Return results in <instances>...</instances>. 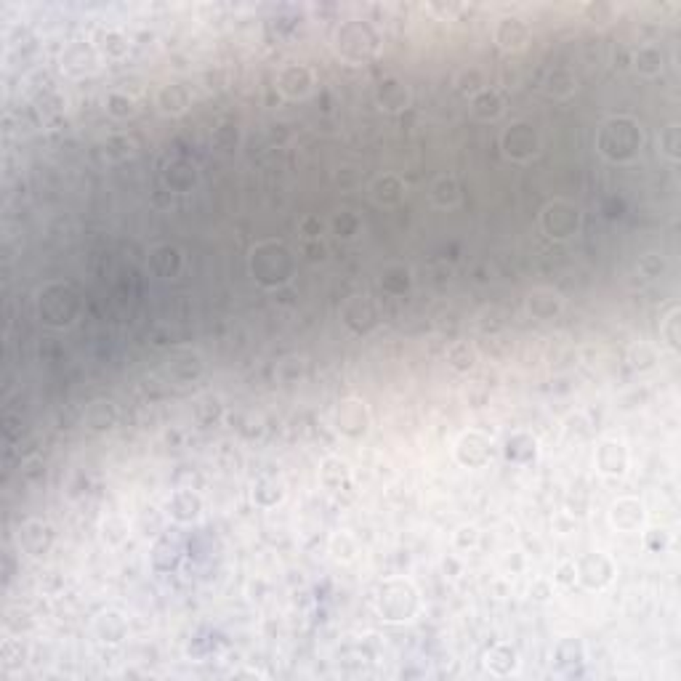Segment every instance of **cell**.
<instances>
[{"instance_id": "cell-1", "label": "cell", "mask_w": 681, "mask_h": 681, "mask_svg": "<svg viewBox=\"0 0 681 681\" xmlns=\"http://www.w3.org/2000/svg\"><path fill=\"white\" fill-rule=\"evenodd\" d=\"M253 272L256 277L266 283V285H274L280 280H285L287 272H290V259L283 248L277 245H264L253 253Z\"/></svg>"}, {"instance_id": "cell-2", "label": "cell", "mask_w": 681, "mask_h": 681, "mask_svg": "<svg viewBox=\"0 0 681 681\" xmlns=\"http://www.w3.org/2000/svg\"><path fill=\"white\" fill-rule=\"evenodd\" d=\"M601 147H604V152L612 154V157H628V154H634V150L638 147L636 126L631 120L610 123L604 136H601Z\"/></svg>"}, {"instance_id": "cell-3", "label": "cell", "mask_w": 681, "mask_h": 681, "mask_svg": "<svg viewBox=\"0 0 681 681\" xmlns=\"http://www.w3.org/2000/svg\"><path fill=\"white\" fill-rule=\"evenodd\" d=\"M381 610L389 620H405L416 612V593L407 583H392L381 596Z\"/></svg>"}, {"instance_id": "cell-4", "label": "cell", "mask_w": 681, "mask_h": 681, "mask_svg": "<svg viewBox=\"0 0 681 681\" xmlns=\"http://www.w3.org/2000/svg\"><path fill=\"white\" fill-rule=\"evenodd\" d=\"M341 45L344 53L352 59H368L375 51V35L370 32V27L365 24H349L341 35Z\"/></svg>"}, {"instance_id": "cell-5", "label": "cell", "mask_w": 681, "mask_h": 681, "mask_svg": "<svg viewBox=\"0 0 681 681\" xmlns=\"http://www.w3.org/2000/svg\"><path fill=\"white\" fill-rule=\"evenodd\" d=\"M543 226H546V232L556 235V237H567L577 226V211L567 202H553L543 216Z\"/></svg>"}, {"instance_id": "cell-6", "label": "cell", "mask_w": 681, "mask_h": 681, "mask_svg": "<svg viewBox=\"0 0 681 681\" xmlns=\"http://www.w3.org/2000/svg\"><path fill=\"white\" fill-rule=\"evenodd\" d=\"M53 307L51 314H45V320L48 322H53V325H62L69 320V314L75 311V301H72V293L67 290V287H51L48 293H45V298L40 301V311Z\"/></svg>"}, {"instance_id": "cell-7", "label": "cell", "mask_w": 681, "mask_h": 681, "mask_svg": "<svg viewBox=\"0 0 681 681\" xmlns=\"http://www.w3.org/2000/svg\"><path fill=\"white\" fill-rule=\"evenodd\" d=\"M365 426H368V410L362 407V402L349 399V402H344V405L338 407V429H341L344 434L357 437V434L365 431Z\"/></svg>"}, {"instance_id": "cell-8", "label": "cell", "mask_w": 681, "mask_h": 681, "mask_svg": "<svg viewBox=\"0 0 681 681\" xmlns=\"http://www.w3.org/2000/svg\"><path fill=\"white\" fill-rule=\"evenodd\" d=\"M610 577H612V564H610V559H604V556H599V553L583 559V564H580V580H583L586 586L599 588V586H604Z\"/></svg>"}, {"instance_id": "cell-9", "label": "cell", "mask_w": 681, "mask_h": 681, "mask_svg": "<svg viewBox=\"0 0 681 681\" xmlns=\"http://www.w3.org/2000/svg\"><path fill=\"white\" fill-rule=\"evenodd\" d=\"M344 320H346V325L352 330L365 333V330L373 328L378 317H375V309L368 298H354L352 304L346 307V311H344Z\"/></svg>"}, {"instance_id": "cell-10", "label": "cell", "mask_w": 681, "mask_h": 681, "mask_svg": "<svg viewBox=\"0 0 681 681\" xmlns=\"http://www.w3.org/2000/svg\"><path fill=\"white\" fill-rule=\"evenodd\" d=\"M487 455H490V442L484 440L479 431L466 434L461 440V444H458V458H461V463L479 466V463L487 461Z\"/></svg>"}, {"instance_id": "cell-11", "label": "cell", "mask_w": 681, "mask_h": 681, "mask_svg": "<svg viewBox=\"0 0 681 681\" xmlns=\"http://www.w3.org/2000/svg\"><path fill=\"white\" fill-rule=\"evenodd\" d=\"M309 86H311V75H309L307 67H290L280 77V88L285 91L287 96H301V93H307Z\"/></svg>"}, {"instance_id": "cell-12", "label": "cell", "mask_w": 681, "mask_h": 681, "mask_svg": "<svg viewBox=\"0 0 681 681\" xmlns=\"http://www.w3.org/2000/svg\"><path fill=\"white\" fill-rule=\"evenodd\" d=\"M527 307L535 317H553L562 309V298L553 290H535L527 298Z\"/></svg>"}, {"instance_id": "cell-13", "label": "cell", "mask_w": 681, "mask_h": 681, "mask_svg": "<svg viewBox=\"0 0 681 681\" xmlns=\"http://www.w3.org/2000/svg\"><path fill=\"white\" fill-rule=\"evenodd\" d=\"M505 147H508V152L522 157V154L532 152V147H535V133L529 131L527 126H516V128H511V131L505 133Z\"/></svg>"}, {"instance_id": "cell-14", "label": "cell", "mask_w": 681, "mask_h": 681, "mask_svg": "<svg viewBox=\"0 0 681 681\" xmlns=\"http://www.w3.org/2000/svg\"><path fill=\"white\" fill-rule=\"evenodd\" d=\"M599 466L604 471H610V474L623 471V466H625V450L620 444H615V442L601 444V450H599Z\"/></svg>"}, {"instance_id": "cell-15", "label": "cell", "mask_w": 681, "mask_h": 681, "mask_svg": "<svg viewBox=\"0 0 681 681\" xmlns=\"http://www.w3.org/2000/svg\"><path fill=\"white\" fill-rule=\"evenodd\" d=\"M615 522H617V527H623V529H634L641 522V505L636 503V501H620L617 503V508H615Z\"/></svg>"}, {"instance_id": "cell-16", "label": "cell", "mask_w": 681, "mask_h": 681, "mask_svg": "<svg viewBox=\"0 0 681 681\" xmlns=\"http://www.w3.org/2000/svg\"><path fill=\"white\" fill-rule=\"evenodd\" d=\"M322 477H325V484H328V487L341 490V484H349V468H346L341 461H328L325 463V468H322Z\"/></svg>"}, {"instance_id": "cell-17", "label": "cell", "mask_w": 681, "mask_h": 681, "mask_svg": "<svg viewBox=\"0 0 681 681\" xmlns=\"http://www.w3.org/2000/svg\"><path fill=\"white\" fill-rule=\"evenodd\" d=\"M487 665L495 671V673H508L514 668V649L511 647H495L490 655H487Z\"/></svg>"}, {"instance_id": "cell-18", "label": "cell", "mask_w": 681, "mask_h": 681, "mask_svg": "<svg viewBox=\"0 0 681 681\" xmlns=\"http://www.w3.org/2000/svg\"><path fill=\"white\" fill-rule=\"evenodd\" d=\"M508 458H514V461H527L529 455L535 453V442H532V437H527V434H516L514 440L508 442Z\"/></svg>"}, {"instance_id": "cell-19", "label": "cell", "mask_w": 681, "mask_h": 681, "mask_svg": "<svg viewBox=\"0 0 681 681\" xmlns=\"http://www.w3.org/2000/svg\"><path fill=\"white\" fill-rule=\"evenodd\" d=\"M474 112L487 120V117H495L498 112H501V99L495 96V93H490V91H482L477 99H474Z\"/></svg>"}, {"instance_id": "cell-20", "label": "cell", "mask_w": 681, "mask_h": 681, "mask_svg": "<svg viewBox=\"0 0 681 681\" xmlns=\"http://www.w3.org/2000/svg\"><path fill=\"white\" fill-rule=\"evenodd\" d=\"M399 195H402V184H399L394 176H386L383 181L375 184V198L381 200V202H386V205H389V202H396Z\"/></svg>"}, {"instance_id": "cell-21", "label": "cell", "mask_w": 681, "mask_h": 681, "mask_svg": "<svg viewBox=\"0 0 681 681\" xmlns=\"http://www.w3.org/2000/svg\"><path fill=\"white\" fill-rule=\"evenodd\" d=\"M174 511H176L178 519H189V516H195L200 511V498L192 495V492H181V495H176V501H174Z\"/></svg>"}, {"instance_id": "cell-22", "label": "cell", "mask_w": 681, "mask_h": 681, "mask_svg": "<svg viewBox=\"0 0 681 681\" xmlns=\"http://www.w3.org/2000/svg\"><path fill=\"white\" fill-rule=\"evenodd\" d=\"M160 101H163V107L165 110H174V112H181L187 107V91L178 88V86H171V88H165L160 93Z\"/></svg>"}, {"instance_id": "cell-23", "label": "cell", "mask_w": 681, "mask_h": 681, "mask_svg": "<svg viewBox=\"0 0 681 681\" xmlns=\"http://www.w3.org/2000/svg\"><path fill=\"white\" fill-rule=\"evenodd\" d=\"M152 264H154V269H157L160 274H171V272H176V266H178L176 250H168V248L157 250V253L152 256Z\"/></svg>"}, {"instance_id": "cell-24", "label": "cell", "mask_w": 681, "mask_h": 681, "mask_svg": "<svg viewBox=\"0 0 681 681\" xmlns=\"http://www.w3.org/2000/svg\"><path fill=\"white\" fill-rule=\"evenodd\" d=\"M556 658H559L562 665H564V662H580V660H583V649H580V644H575V641H564V644H559Z\"/></svg>"}, {"instance_id": "cell-25", "label": "cell", "mask_w": 681, "mask_h": 681, "mask_svg": "<svg viewBox=\"0 0 681 681\" xmlns=\"http://www.w3.org/2000/svg\"><path fill=\"white\" fill-rule=\"evenodd\" d=\"M450 365H453L455 370H468V368H471V354H468V346L458 344V346L450 352Z\"/></svg>"}, {"instance_id": "cell-26", "label": "cell", "mask_w": 681, "mask_h": 681, "mask_svg": "<svg viewBox=\"0 0 681 681\" xmlns=\"http://www.w3.org/2000/svg\"><path fill=\"white\" fill-rule=\"evenodd\" d=\"M455 198H458V187H455V181H442L440 187H437V200H440L442 205L455 202Z\"/></svg>"}, {"instance_id": "cell-27", "label": "cell", "mask_w": 681, "mask_h": 681, "mask_svg": "<svg viewBox=\"0 0 681 681\" xmlns=\"http://www.w3.org/2000/svg\"><path fill=\"white\" fill-rule=\"evenodd\" d=\"M394 96H399V99L405 101V91L399 88L396 83H386V86L381 88V99H383L386 104H392V107H396V104H394Z\"/></svg>"}, {"instance_id": "cell-28", "label": "cell", "mask_w": 681, "mask_h": 681, "mask_svg": "<svg viewBox=\"0 0 681 681\" xmlns=\"http://www.w3.org/2000/svg\"><path fill=\"white\" fill-rule=\"evenodd\" d=\"M668 320H671L668 322V341H671V346H679V311H673Z\"/></svg>"}, {"instance_id": "cell-29", "label": "cell", "mask_w": 681, "mask_h": 681, "mask_svg": "<svg viewBox=\"0 0 681 681\" xmlns=\"http://www.w3.org/2000/svg\"><path fill=\"white\" fill-rule=\"evenodd\" d=\"M272 490H274V484H261V487H259V492H256V498H259V501H261V503H272V501H277V498H280V492H272Z\"/></svg>"}, {"instance_id": "cell-30", "label": "cell", "mask_w": 681, "mask_h": 681, "mask_svg": "<svg viewBox=\"0 0 681 681\" xmlns=\"http://www.w3.org/2000/svg\"><path fill=\"white\" fill-rule=\"evenodd\" d=\"M354 226H357V219H352V216H344V221L335 219V229H338L341 235H346V237L354 232Z\"/></svg>"}, {"instance_id": "cell-31", "label": "cell", "mask_w": 681, "mask_h": 681, "mask_svg": "<svg viewBox=\"0 0 681 681\" xmlns=\"http://www.w3.org/2000/svg\"><path fill=\"white\" fill-rule=\"evenodd\" d=\"M638 62H641V67H644V69H655V64H652V62H658V53H655V51H644V56H641Z\"/></svg>"}, {"instance_id": "cell-32", "label": "cell", "mask_w": 681, "mask_h": 681, "mask_svg": "<svg viewBox=\"0 0 681 681\" xmlns=\"http://www.w3.org/2000/svg\"><path fill=\"white\" fill-rule=\"evenodd\" d=\"M126 99H120V96H112V112H117V115H123L126 112Z\"/></svg>"}, {"instance_id": "cell-33", "label": "cell", "mask_w": 681, "mask_h": 681, "mask_svg": "<svg viewBox=\"0 0 681 681\" xmlns=\"http://www.w3.org/2000/svg\"><path fill=\"white\" fill-rule=\"evenodd\" d=\"M572 572H575V567H572V564H564V567L559 570V580H562V583H570Z\"/></svg>"}, {"instance_id": "cell-34", "label": "cell", "mask_w": 681, "mask_h": 681, "mask_svg": "<svg viewBox=\"0 0 681 681\" xmlns=\"http://www.w3.org/2000/svg\"><path fill=\"white\" fill-rule=\"evenodd\" d=\"M649 546H652V549H660V546H665V535H658V532H652V535H649Z\"/></svg>"}]
</instances>
